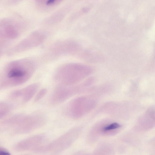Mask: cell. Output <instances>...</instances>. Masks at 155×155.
I'll list each match as a JSON object with an SVG mask.
<instances>
[{"label":"cell","instance_id":"10","mask_svg":"<svg viewBox=\"0 0 155 155\" xmlns=\"http://www.w3.org/2000/svg\"><path fill=\"white\" fill-rule=\"evenodd\" d=\"M55 0H48L47 2V4L50 5L53 3Z\"/></svg>","mask_w":155,"mask_h":155},{"label":"cell","instance_id":"3","mask_svg":"<svg viewBox=\"0 0 155 155\" xmlns=\"http://www.w3.org/2000/svg\"><path fill=\"white\" fill-rule=\"evenodd\" d=\"M45 34L36 32L22 39L11 48L8 55H12L25 52L36 48L43 43L46 39Z\"/></svg>","mask_w":155,"mask_h":155},{"label":"cell","instance_id":"5","mask_svg":"<svg viewBox=\"0 0 155 155\" xmlns=\"http://www.w3.org/2000/svg\"><path fill=\"white\" fill-rule=\"evenodd\" d=\"M40 86L38 83L32 84L22 89L13 91L10 94L9 97L12 100L20 99L22 102L27 103L34 96Z\"/></svg>","mask_w":155,"mask_h":155},{"label":"cell","instance_id":"4","mask_svg":"<svg viewBox=\"0 0 155 155\" xmlns=\"http://www.w3.org/2000/svg\"><path fill=\"white\" fill-rule=\"evenodd\" d=\"M46 136L43 134L35 135L22 140L15 144L14 150L18 152L34 151L38 152L45 144Z\"/></svg>","mask_w":155,"mask_h":155},{"label":"cell","instance_id":"6","mask_svg":"<svg viewBox=\"0 0 155 155\" xmlns=\"http://www.w3.org/2000/svg\"><path fill=\"white\" fill-rule=\"evenodd\" d=\"M10 107L7 103L1 102L0 103V118L4 117L9 112Z\"/></svg>","mask_w":155,"mask_h":155},{"label":"cell","instance_id":"1","mask_svg":"<svg viewBox=\"0 0 155 155\" xmlns=\"http://www.w3.org/2000/svg\"><path fill=\"white\" fill-rule=\"evenodd\" d=\"M37 67L36 61L30 58L8 62L0 73V89L17 86L25 83L33 75Z\"/></svg>","mask_w":155,"mask_h":155},{"label":"cell","instance_id":"2","mask_svg":"<svg viewBox=\"0 0 155 155\" xmlns=\"http://www.w3.org/2000/svg\"><path fill=\"white\" fill-rule=\"evenodd\" d=\"M45 117L42 114H17L11 116L0 122L3 131L12 134H26L35 130L45 124Z\"/></svg>","mask_w":155,"mask_h":155},{"label":"cell","instance_id":"9","mask_svg":"<svg viewBox=\"0 0 155 155\" xmlns=\"http://www.w3.org/2000/svg\"><path fill=\"white\" fill-rule=\"evenodd\" d=\"M0 154L2 155H9V152L3 147L0 148Z\"/></svg>","mask_w":155,"mask_h":155},{"label":"cell","instance_id":"8","mask_svg":"<svg viewBox=\"0 0 155 155\" xmlns=\"http://www.w3.org/2000/svg\"><path fill=\"white\" fill-rule=\"evenodd\" d=\"M47 91V90L46 88H43L40 90L35 97L34 102H37L41 100L46 95Z\"/></svg>","mask_w":155,"mask_h":155},{"label":"cell","instance_id":"7","mask_svg":"<svg viewBox=\"0 0 155 155\" xmlns=\"http://www.w3.org/2000/svg\"><path fill=\"white\" fill-rule=\"evenodd\" d=\"M120 127V125L117 123H112L104 127L102 131L105 133L108 131L109 132L110 131H114L116 129L119 128Z\"/></svg>","mask_w":155,"mask_h":155}]
</instances>
